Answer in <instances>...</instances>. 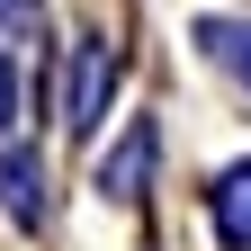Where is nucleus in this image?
<instances>
[{"instance_id":"obj_2","label":"nucleus","mask_w":251,"mask_h":251,"mask_svg":"<svg viewBox=\"0 0 251 251\" xmlns=\"http://www.w3.org/2000/svg\"><path fill=\"white\" fill-rule=\"evenodd\" d=\"M0 117H9V63H0Z\"/></svg>"},{"instance_id":"obj_1","label":"nucleus","mask_w":251,"mask_h":251,"mask_svg":"<svg viewBox=\"0 0 251 251\" xmlns=\"http://www.w3.org/2000/svg\"><path fill=\"white\" fill-rule=\"evenodd\" d=\"M225 233H233V242H251V171H242V179H225Z\"/></svg>"},{"instance_id":"obj_3","label":"nucleus","mask_w":251,"mask_h":251,"mask_svg":"<svg viewBox=\"0 0 251 251\" xmlns=\"http://www.w3.org/2000/svg\"><path fill=\"white\" fill-rule=\"evenodd\" d=\"M0 9H18V0H0Z\"/></svg>"}]
</instances>
